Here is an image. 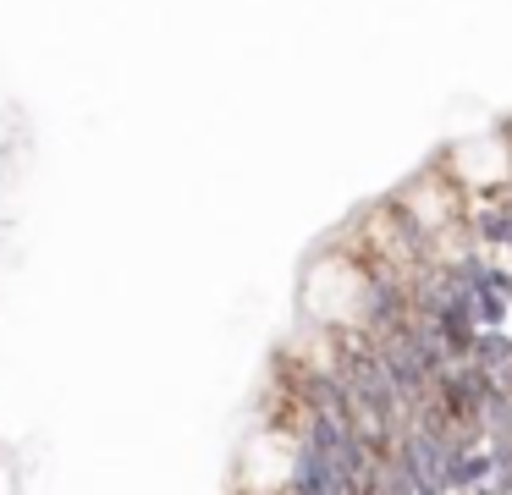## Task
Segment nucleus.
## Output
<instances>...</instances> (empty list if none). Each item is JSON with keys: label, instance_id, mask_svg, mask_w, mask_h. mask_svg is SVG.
<instances>
[]
</instances>
